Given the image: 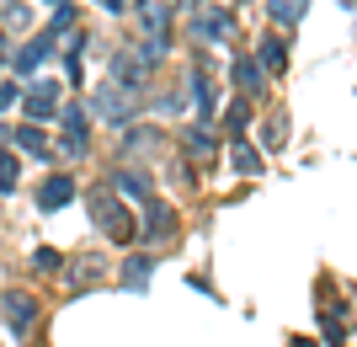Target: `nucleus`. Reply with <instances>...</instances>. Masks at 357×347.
I'll list each match as a JSON object with an SVG mask.
<instances>
[{
  "instance_id": "obj_17",
  "label": "nucleus",
  "mask_w": 357,
  "mask_h": 347,
  "mask_svg": "<svg viewBox=\"0 0 357 347\" xmlns=\"http://www.w3.org/2000/svg\"><path fill=\"white\" fill-rule=\"evenodd\" d=\"M192 96H197V107H203V112H213V80H208V75L192 80Z\"/></svg>"
},
{
  "instance_id": "obj_6",
  "label": "nucleus",
  "mask_w": 357,
  "mask_h": 347,
  "mask_svg": "<svg viewBox=\"0 0 357 347\" xmlns=\"http://www.w3.org/2000/svg\"><path fill=\"white\" fill-rule=\"evenodd\" d=\"M86 112H80V107H64V155H70V161H80V155H86Z\"/></svg>"
},
{
  "instance_id": "obj_16",
  "label": "nucleus",
  "mask_w": 357,
  "mask_h": 347,
  "mask_svg": "<svg viewBox=\"0 0 357 347\" xmlns=\"http://www.w3.org/2000/svg\"><path fill=\"white\" fill-rule=\"evenodd\" d=\"M118 187H123V193H134V198H149V182L139 177V171H118Z\"/></svg>"
},
{
  "instance_id": "obj_5",
  "label": "nucleus",
  "mask_w": 357,
  "mask_h": 347,
  "mask_svg": "<svg viewBox=\"0 0 357 347\" xmlns=\"http://www.w3.org/2000/svg\"><path fill=\"white\" fill-rule=\"evenodd\" d=\"M70 198H75V182L64 177V171H54V177H48L43 187H38V209H43V214H54V209H64Z\"/></svg>"
},
{
  "instance_id": "obj_8",
  "label": "nucleus",
  "mask_w": 357,
  "mask_h": 347,
  "mask_svg": "<svg viewBox=\"0 0 357 347\" xmlns=\"http://www.w3.org/2000/svg\"><path fill=\"white\" fill-rule=\"evenodd\" d=\"M48 54H54V43H48V38H32V43L22 48V54H16V70H22V75H32V70H38V64H43Z\"/></svg>"
},
{
  "instance_id": "obj_21",
  "label": "nucleus",
  "mask_w": 357,
  "mask_h": 347,
  "mask_svg": "<svg viewBox=\"0 0 357 347\" xmlns=\"http://www.w3.org/2000/svg\"><path fill=\"white\" fill-rule=\"evenodd\" d=\"M32 262H38L43 272H54V267H59V251H54V246H38V257H32Z\"/></svg>"
},
{
  "instance_id": "obj_18",
  "label": "nucleus",
  "mask_w": 357,
  "mask_h": 347,
  "mask_svg": "<svg viewBox=\"0 0 357 347\" xmlns=\"http://www.w3.org/2000/svg\"><path fill=\"white\" fill-rule=\"evenodd\" d=\"M0 193H16V155H0Z\"/></svg>"
},
{
  "instance_id": "obj_24",
  "label": "nucleus",
  "mask_w": 357,
  "mask_h": 347,
  "mask_svg": "<svg viewBox=\"0 0 357 347\" xmlns=\"http://www.w3.org/2000/svg\"><path fill=\"white\" fill-rule=\"evenodd\" d=\"M16 91H22V86H0V112H6V107L16 102Z\"/></svg>"
},
{
  "instance_id": "obj_25",
  "label": "nucleus",
  "mask_w": 357,
  "mask_h": 347,
  "mask_svg": "<svg viewBox=\"0 0 357 347\" xmlns=\"http://www.w3.org/2000/svg\"><path fill=\"white\" fill-rule=\"evenodd\" d=\"M171 6H181V11H197V6H203V0H171Z\"/></svg>"
},
{
  "instance_id": "obj_4",
  "label": "nucleus",
  "mask_w": 357,
  "mask_h": 347,
  "mask_svg": "<svg viewBox=\"0 0 357 347\" xmlns=\"http://www.w3.org/2000/svg\"><path fill=\"white\" fill-rule=\"evenodd\" d=\"M22 107H27V118H54L59 112V80H32Z\"/></svg>"
},
{
  "instance_id": "obj_14",
  "label": "nucleus",
  "mask_w": 357,
  "mask_h": 347,
  "mask_svg": "<svg viewBox=\"0 0 357 347\" xmlns=\"http://www.w3.org/2000/svg\"><path fill=\"white\" fill-rule=\"evenodd\" d=\"M245 118H251V107H245V102H235V107H229V112H224V128H229V134H245Z\"/></svg>"
},
{
  "instance_id": "obj_15",
  "label": "nucleus",
  "mask_w": 357,
  "mask_h": 347,
  "mask_svg": "<svg viewBox=\"0 0 357 347\" xmlns=\"http://www.w3.org/2000/svg\"><path fill=\"white\" fill-rule=\"evenodd\" d=\"M149 214H155V219H149V235H155V241H165V235L176 230V219H171V209H149Z\"/></svg>"
},
{
  "instance_id": "obj_7",
  "label": "nucleus",
  "mask_w": 357,
  "mask_h": 347,
  "mask_svg": "<svg viewBox=\"0 0 357 347\" xmlns=\"http://www.w3.org/2000/svg\"><path fill=\"white\" fill-rule=\"evenodd\" d=\"M6 320H11L16 332L32 326V320H38V300H27V294H6Z\"/></svg>"
},
{
  "instance_id": "obj_11",
  "label": "nucleus",
  "mask_w": 357,
  "mask_h": 347,
  "mask_svg": "<svg viewBox=\"0 0 357 347\" xmlns=\"http://www.w3.org/2000/svg\"><path fill=\"white\" fill-rule=\"evenodd\" d=\"M149 272H155V262H149V257H128V267H123V283H128V288H144V283H149Z\"/></svg>"
},
{
  "instance_id": "obj_23",
  "label": "nucleus",
  "mask_w": 357,
  "mask_h": 347,
  "mask_svg": "<svg viewBox=\"0 0 357 347\" xmlns=\"http://www.w3.org/2000/svg\"><path fill=\"white\" fill-rule=\"evenodd\" d=\"M96 6H102V11H112V16H118V11H134L139 0H96Z\"/></svg>"
},
{
  "instance_id": "obj_1",
  "label": "nucleus",
  "mask_w": 357,
  "mask_h": 347,
  "mask_svg": "<svg viewBox=\"0 0 357 347\" xmlns=\"http://www.w3.org/2000/svg\"><path fill=\"white\" fill-rule=\"evenodd\" d=\"M91 214H96V225H102L112 241H134V219H128V209H123L107 187H96V193H91Z\"/></svg>"
},
{
  "instance_id": "obj_2",
  "label": "nucleus",
  "mask_w": 357,
  "mask_h": 347,
  "mask_svg": "<svg viewBox=\"0 0 357 347\" xmlns=\"http://www.w3.org/2000/svg\"><path fill=\"white\" fill-rule=\"evenodd\" d=\"M96 112H102L107 123H128L139 112V91L134 86H118V80H107L102 91H96Z\"/></svg>"
},
{
  "instance_id": "obj_13",
  "label": "nucleus",
  "mask_w": 357,
  "mask_h": 347,
  "mask_svg": "<svg viewBox=\"0 0 357 347\" xmlns=\"http://www.w3.org/2000/svg\"><path fill=\"white\" fill-rule=\"evenodd\" d=\"M235 75H240V86H245V91H261V64H256V59H240Z\"/></svg>"
},
{
  "instance_id": "obj_22",
  "label": "nucleus",
  "mask_w": 357,
  "mask_h": 347,
  "mask_svg": "<svg viewBox=\"0 0 357 347\" xmlns=\"http://www.w3.org/2000/svg\"><path fill=\"white\" fill-rule=\"evenodd\" d=\"M6 22H11V27H27L32 11H27V6H6Z\"/></svg>"
},
{
  "instance_id": "obj_9",
  "label": "nucleus",
  "mask_w": 357,
  "mask_h": 347,
  "mask_svg": "<svg viewBox=\"0 0 357 347\" xmlns=\"http://www.w3.org/2000/svg\"><path fill=\"white\" fill-rule=\"evenodd\" d=\"M283 64H288V43L278 32H267L261 38V70H283Z\"/></svg>"
},
{
  "instance_id": "obj_12",
  "label": "nucleus",
  "mask_w": 357,
  "mask_h": 347,
  "mask_svg": "<svg viewBox=\"0 0 357 347\" xmlns=\"http://www.w3.org/2000/svg\"><path fill=\"white\" fill-rule=\"evenodd\" d=\"M16 150H27V155H48V139L38 134V128H16Z\"/></svg>"
},
{
  "instance_id": "obj_10",
  "label": "nucleus",
  "mask_w": 357,
  "mask_h": 347,
  "mask_svg": "<svg viewBox=\"0 0 357 347\" xmlns=\"http://www.w3.org/2000/svg\"><path fill=\"white\" fill-rule=\"evenodd\" d=\"M267 11L278 27H294V22H304V0H267Z\"/></svg>"
},
{
  "instance_id": "obj_20",
  "label": "nucleus",
  "mask_w": 357,
  "mask_h": 347,
  "mask_svg": "<svg viewBox=\"0 0 357 347\" xmlns=\"http://www.w3.org/2000/svg\"><path fill=\"white\" fill-rule=\"evenodd\" d=\"M235 166L245 171V177H256V166H261V161H256V150H245L240 139H235Z\"/></svg>"
},
{
  "instance_id": "obj_3",
  "label": "nucleus",
  "mask_w": 357,
  "mask_h": 347,
  "mask_svg": "<svg viewBox=\"0 0 357 347\" xmlns=\"http://www.w3.org/2000/svg\"><path fill=\"white\" fill-rule=\"evenodd\" d=\"M229 32H235V11H203V6L192 11V38H203V43H224Z\"/></svg>"
},
{
  "instance_id": "obj_19",
  "label": "nucleus",
  "mask_w": 357,
  "mask_h": 347,
  "mask_svg": "<svg viewBox=\"0 0 357 347\" xmlns=\"http://www.w3.org/2000/svg\"><path fill=\"white\" fill-rule=\"evenodd\" d=\"M187 155L208 161V155H213V139H208V134H187Z\"/></svg>"
}]
</instances>
